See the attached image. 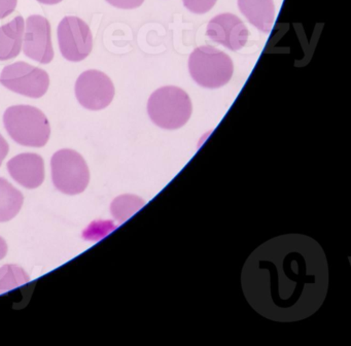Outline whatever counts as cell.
Instances as JSON below:
<instances>
[{"instance_id":"6da1fadb","label":"cell","mask_w":351,"mask_h":346,"mask_svg":"<svg viewBox=\"0 0 351 346\" xmlns=\"http://www.w3.org/2000/svg\"><path fill=\"white\" fill-rule=\"evenodd\" d=\"M241 286L250 306L263 316L279 323L299 321L315 313L326 299L328 261L311 237L281 235L250 255Z\"/></svg>"},{"instance_id":"7a4b0ae2","label":"cell","mask_w":351,"mask_h":346,"mask_svg":"<svg viewBox=\"0 0 351 346\" xmlns=\"http://www.w3.org/2000/svg\"><path fill=\"white\" fill-rule=\"evenodd\" d=\"M3 124L9 135L21 146L42 148L50 138L48 117L32 105L9 107L3 115Z\"/></svg>"},{"instance_id":"3957f363","label":"cell","mask_w":351,"mask_h":346,"mask_svg":"<svg viewBox=\"0 0 351 346\" xmlns=\"http://www.w3.org/2000/svg\"><path fill=\"white\" fill-rule=\"evenodd\" d=\"M192 111L190 96L178 86L158 89L147 102V113L153 123L166 130H176L186 125Z\"/></svg>"},{"instance_id":"277c9868","label":"cell","mask_w":351,"mask_h":346,"mask_svg":"<svg viewBox=\"0 0 351 346\" xmlns=\"http://www.w3.org/2000/svg\"><path fill=\"white\" fill-rule=\"evenodd\" d=\"M189 70L193 80L203 88L217 89L225 86L233 76L231 58L210 45L197 47L189 59Z\"/></svg>"},{"instance_id":"5b68a950","label":"cell","mask_w":351,"mask_h":346,"mask_svg":"<svg viewBox=\"0 0 351 346\" xmlns=\"http://www.w3.org/2000/svg\"><path fill=\"white\" fill-rule=\"evenodd\" d=\"M51 166L53 183L59 191L67 195H77L87 189L89 168L79 152L67 148L58 150L53 156Z\"/></svg>"},{"instance_id":"8992f818","label":"cell","mask_w":351,"mask_h":346,"mask_svg":"<svg viewBox=\"0 0 351 346\" xmlns=\"http://www.w3.org/2000/svg\"><path fill=\"white\" fill-rule=\"evenodd\" d=\"M0 84L18 94L38 99L48 92L50 76L42 68L19 61L3 68Z\"/></svg>"},{"instance_id":"52a82bcc","label":"cell","mask_w":351,"mask_h":346,"mask_svg":"<svg viewBox=\"0 0 351 346\" xmlns=\"http://www.w3.org/2000/svg\"><path fill=\"white\" fill-rule=\"evenodd\" d=\"M57 35L61 54L69 61L81 62L91 54L93 35L89 25L81 18H63L57 29Z\"/></svg>"},{"instance_id":"ba28073f","label":"cell","mask_w":351,"mask_h":346,"mask_svg":"<svg viewBox=\"0 0 351 346\" xmlns=\"http://www.w3.org/2000/svg\"><path fill=\"white\" fill-rule=\"evenodd\" d=\"M75 92L82 106L89 111H101L112 103L114 86L104 72L87 70L75 82Z\"/></svg>"},{"instance_id":"9c48e42d","label":"cell","mask_w":351,"mask_h":346,"mask_svg":"<svg viewBox=\"0 0 351 346\" xmlns=\"http://www.w3.org/2000/svg\"><path fill=\"white\" fill-rule=\"evenodd\" d=\"M23 51L25 56L40 64H49L54 59L52 29L48 19L32 14L26 21Z\"/></svg>"},{"instance_id":"30bf717a","label":"cell","mask_w":351,"mask_h":346,"mask_svg":"<svg viewBox=\"0 0 351 346\" xmlns=\"http://www.w3.org/2000/svg\"><path fill=\"white\" fill-rule=\"evenodd\" d=\"M207 36L231 51L242 49L247 43L250 32L244 23L233 14H221L209 21Z\"/></svg>"},{"instance_id":"8fae6325","label":"cell","mask_w":351,"mask_h":346,"mask_svg":"<svg viewBox=\"0 0 351 346\" xmlns=\"http://www.w3.org/2000/svg\"><path fill=\"white\" fill-rule=\"evenodd\" d=\"M11 176L27 189H36L45 181V163L38 154H18L8 162Z\"/></svg>"},{"instance_id":"7c38bea8","label":"cell","mask_w":351,"mask_h":346,"mask_svg":"<svg viewBox=\"0 0 351 346\" xmlns=\"http://www.w3.org/2000/svg\"><path fill=\"white\" fill-rule=\"evenodd\" d=\"M24 30L25 21L22 16L0 26V61H9L19 56L23 45Z\"/></svg>"},{"instance_id":"4fadbf2b","label":"cell","mask_w":351,"mask_h":346,"mask_svg":"<svg viewBox=\"0 0 351 346\" xmlns=\"http://www.w3.org/2000/svg\"><path fill=\"white\" fill-rule=\"evenodd\" d=\"M238 6L250 24L258 30L264 33L272 30L275 19L273 0H238Z\"/></svg>"},{"instance_id":"5bb4252c","label":"cell","mask_w":351,"mask_h":346,"mask_svg":"<svg viewBox=\"0 0 351 346\" xmlns=\"http://www.w3.org/2000/svg\"><path fill=\"white\" fill-rule=\"evenodd\" d=\"M24 197L19 189L0 177V222H9L17 216L23 205Z\"/></svg>"},{"instance_id":"9a60e30c","label":"cell","mask_w":351,"mask_h":346,"mask_svg":"<svg viewBox=\"0 0 351 346\" xmlns=\"http://www.w3.org/2000/svg\"><path fill=\"white\" fill-rule=\"evenodd\" d=\"M143 205L145 201L137 196L123 195L112 201L110 211L118 222H124Z\"/></svg>"},{"instance_id":"2e32d148","label":"cell","mask_w":351,"mask_h":346,"mask_svg":"<svg viewBox=\"0 0 351 346\" xmlns=\"http://www.w3.org/2000/svg\"><path fill=\"white\" fill-rule=\"evenodd\" d=\"M30 277L23 268L5 265L0 268V294L9 292L29 282Z\"/></svg>"},{"instance_id":"e0dca14e","label":"cell","mask_w":351,"mask_h":346,"mask_svg":"<svg viewBox=\"0 0 351 346\" xmlns=\"http://www.w3.org/2000/svg\"><path fill=\"white\" fill-rule=\"evenodd\" d=\"M184 5L194 14H202L209 12L217 0H182Z\"/></svg>"},{"instance_id":"ac0fdd59","label":"cell","mask_w":351,"mask_h":346,"mask_svg":"<svg viewBox=\"0 0 351 346\" xmlns=\"http://www.w3.org/2000/svg\"><path fill=\"white\" fill-rule=\"evenodd\" d=\"M110 5L122 10H133L139 8L145 0H106Z\"/></svg>"},{"instance_id":"d6986e66","label":"cell","mask_w":351,"mask_h":346,"mask_svg":"<svg viewBox=\"0 0 351 346\" xmlns=\"http://www.w3.org/2000/svg\"><path fill=\"white\" fill-rule=\"evenodd\" d=\"M18 0H0V20L7 18L15 12Z\"/></svg>"},{"instance_id":"ffe728a7","label":"cell","mask_w":351,"mask_h":346,"mask_svg":"<svg viewBox=\"0 0 351 346\" xmlns=\"http://www.w3.org/2000/svg\"><path fill=\"white\" fill-rule=\"evenodd\" d=\"M8 152H9V144H8L7 140L3 138V136L0 134V166H1V163L7 157Z\"/></svg>"},{"instance_id":"44dd1931","label":"cell","mask_w":351,"mask_h":346,"mask_svg":"<svg viewBox=\"0 0 351 346\" xmlns=\"http://www.w3.org/2000/svg\"><path fill=\"white\" fill-rule=\"evenodd\" d=\"M8 253V244L5 242V239L3 237H0V261L7 255Z\"/></svg>"},{"instance_id":"7402d4cb","label":"cell","mask_w":351,"mask_h":346,"mask_svg":"<svg viewBox=\"0 0 351 346\" xmlns=\"http://www.w3.org/2000/svg\"><path fill=\"white\" fill-rule=\"evenodd\" d=\"M38 1L43 4H47V5H54V4L60 3L62 0H38Z\"/></svg>"}]
</instances>
